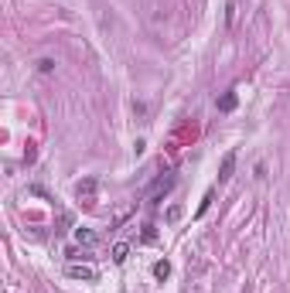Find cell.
Wrapping results in <instances>:
<instances>
[{"label":"cell","instance_id":"6da1fadb","mask_svg":"<svg viewBox=\"0 0 290 293\" xmlns=\"http://www.w3.org/2000/svg\"><path fill=\"white\" fill-rule=\"evenodd\" d=\"M171 188H174V174H160V177L154 181V184L147 188V198H150V201H157L160 195H168Z\"/></svg>","mask_w":290,"mask_h":293},{"label":"cell","instance_id":"5b68a950","mask_svg":"<svg viewBox=\"0 0 290 293\" xmlns=\"http://www.w3.org/2000/svg\"><path fill=\"white\" fill-rule=\"evenodd\" d=\"M218 109H222V113H232V109H236V92H226V96L218 99Z\"/></svg>","mask_w":290,"mask_h":293},{"label":"cell","instance_id":"3957f363","mask_svg":"<svg viewBox=\"0 0 290 293\" xmlns=\"http://www.w3.org/2000/svg\"><path fill=\"white\" fill-rule=\"evenodd\" d=\"M68 276H78V280H96V270H92V266H68Z\"/></svg>","mask_w":290,"mask_h":293},{"label":"cell","instance_id":"8992f818","mask_svg":"<svg viewBox=\"0 0 290 293\" xmlns=\"http://www.w3.org/2000/svg\"><path fill=\"white\" fill-rule=\"evenodd\" d=\"M126 256H130V246H126V242L113 246V263H126Z\"/></svg>","mask_w":290,"mask_h":293},{"label":"cell","instance_id":"277c9868","mask_svg":"<svg viewBox=\"0 0 290 293\" xmlns=\"http://www.w3.org/2000/svg\"><path fill=\"white\" fill-rule=\"evenodd\" d=\"M154 276H157V280H168V276H171V263H168V259L154 263Z\"/></svg>","mask_w":290,"mask_h":293},{"label":"cell","instance_id":"ba28073f","mask_svg":"<svg viewBox=\"0 0 290 293\" xmlns=\"http://www.w3.org/2000/svg\"><path fill=\"white\" fill-rule=\"evenodd\" d=\"M208 205H212V191H208V195H205V201L198 205V215H205V212H208Z\"/></svg>","mask_w":290,"mask_h":293},{"label":"cell","instance_id":"9c48e42d","mask_svg":"<svg viewBox=\"0 0 290 293\" xmlns=\"http://www.w3.org/2000/svg\"><path fill=\"white\" fill-rule=\"evenodd\" d=\"M38 68H41V72H52V68H55V61H52V58H41Z\"/></svg>","mask_w":290,"mask_h":293},{"label":"cell","instance_id":"52a82bcc","mask_svg":"<svg viewBox=\"0 0 290 293\" xmlns=\"http://www.w3.org/2000/svg\"><path fill=\"white\" fill-rule=\"evenodd\" d=\"M76 239L82 242V246H96V235L89 232V229H76Z\"/></svg>","mask_w":290,"mask_h":293},{"label":"cell","instance_id":"7a4b0ae2","mask_svg":"<svg viewBox=\"0 0 290 293\" xmlns=\"http://www.w3.org/2000/svg\"><path fill=\"white\" fill-rule=\"evenodd\" d=\"M232 171H236V150H229V154L222 157V167H218V181H229Z\"/></svg>","mask_w":290,"mask_h":293}]
</instances>
